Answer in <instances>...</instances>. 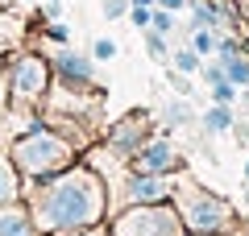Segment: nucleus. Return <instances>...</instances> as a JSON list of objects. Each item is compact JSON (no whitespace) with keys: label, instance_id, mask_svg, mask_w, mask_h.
Wrapping results in <instances>:
<instances>
[{"label":"nucleus","instance_id":"nucleus-34","mask_svg":"<svg viewBox=\"0 0 249 236\" xmlns=\"http://www.w3.org/2000/svg\"><path fill=\"white\" fill-rule=\"evenodd\" d=\"M183 236H212V232H183Z\"/></svg>","mask_w":249,"mask_h":236},{"label":"nucleus","instance_id":"nucleus-10","mask_svg":"<svg viewBox=\"0 0 249 236\" xmlns=\"http://www.w3.org/2000/svg\"><path fill=\"white\" fill-rule=\"evenodd\" d=\"M0 236H46L42 228H37L34 211H29V203H4L0 207Z\"/></svg>","mask_w":249,"mask_h":236},{"label":"nucleus","instance_id":"nucleus-27","mask_svg":"<svg viewBox=\"0 0 249 236\" xmlns=\"http://www.w3.org/2000/svg\"><path fill=\"white\" fill-rule=\"evenodd\" d=\"M187 79H191V75H178V70L170 67V87H175L178 96H191V83H187Z\"/></svg>","mask_w":249,"mask_h":236},{"label":"nucleus","instance_id":"nucleus-20","mask_svg":"<svg viewBox=\"0 0 249 236\" xmlns=\"http://www.w3.org/2000/svg\"><path fill=\"white\" fill-rule=\"evenodd\" d=\"M208 100H212V104H237V100H241V87H232L229 79H224V83L208 87Z\"/></svg>","mask_w":249,"mask_h":236},{"label":"nucleus","instance_id":"nucleus-32","mask_svg":"<svg viewBox=\"0 0 249 236\" xmlns=\"http://www.w3.org/2000/svg\"><path fill=\"white\" fill-rule=\"evenodd\" d=\"M241 178H245V183H249V157H245V166H241Z\"/></svg>","mask_w":249,"mask_h":236},{"label":"nucleus","instance_id":"nucleus-21","mask_svg":"<svg viewBox=\"0 0 249 236\" xmlns=\"http://www.w3.org/2000/svg\"><path fill=\"white\" fill-rule=\"evenodd\" d=\"M150 17H154V4H145V0H133V9H129V25L133 29H150Z\"/></svg>","mask_w":249,"mask_h":236},{"label":"nucleus","instance_id":"nucleus-7","mask_svg":"<svg viewBox=\"0 0 249 236\" xmlns=\"http://www.w3.org/2000/svg\"><path fill=\"white\" fill-rule=\"evenodd\" d=\"M154 129H158V116H154L150 108H133V112H124V116H116V120H108L104 129H100V141H104V145L121 157L124 166H129V162H133V153L150 141Z\"/></svg>","mask_w":249,"mask_h":236},{"label":"nucleus","instance_id":"nucleus-2","mask_svg":"<svg viewBox=\"0 0 249 236\" xmlns=\"http://www.w3.org/2000/svg\"><path fill=\"white\" fill-rule=\"evenodd\" d=\"M4 149H9L13 166L21 170L25 183L50 178V174H58V170H67L71 162H79V145H75L67 133L54 129V124L46 120V112H42V120H37L34 129H25L21 137H13Z\"/></svg>","mask_w":249,"mask_h":236},{"label":"nucleus","instance_id":"nucleus-1","mask_svg":"<svg viewBox=\"0 0 249 236\" xmlns=\"http://www.w3.org/2000/svg\"><path fill=\"white\" fill-rule=\"evenodd\" d=\"M25 203L46 236L91 228L108 219V183L91 162H71L50 178L25 183Z\"/></svg>","mask_w":249,"mask_h":236},{"label":"nucleus","instance_id":"nucleus-25","mask_svg":"<svg viewBox=\"0 0 249 236\" xmlns=\"http://www.w3.org/2000/svg\"><path fill=\"white\" fill-rule=\"evenodd\" d=\"M199 75H204L208 87H216V83H224V79H229V75H224V62H220V58H204V70H199Z\"/></svg>","mask_w":249,"mask_h":236},{"label":"nucleus","instance_id":"nucleus-11","mask_svg":"<svg viewBox=\"0 0 249 236\" xmlns=\"http://www.w3.org/2000/svg\"><path fill=\"white\" fill-rule=\"evenodd\" d=\"M187 13H191V21H187V29H229L232 25V9L229 4H220V0H191L187 4Z\"/></svg>","mask_w":249,"mask_h":236},{"label":"nucleus","instance_id":"nucleus-31","mask_svg":"<svg viewBox=\"0 0 249 236\" xmlns=\"http://www.w3.org/2000/svg\"><path fill=\"white\" fill-rule=\"evenodd\" d=\"M241 232H245V236H249V216H241Z\"/></svg>","mask_w":249,"mask_h":236},{"label":"nucleus","instance_id":"nucleus-14","mask_svg":"<svg viewBox=\"0 0 249 236\" xmlns=\"http://www.w3.org/2000/svg\"><path fill=\"white\" fill-rule=\"evenodd\" d=\"M170 67H175L178 75H199V70H204V54H196L191 42H187V46H178V50H170Z\"/></svg>","mask_w":249,"mask_h":236},{"label":"nucleus","instance_id":"nucleus-30","mask_svg":"<svg viewBox=\"0 0 249 236\" xmlns=\"http://www.w3.org/2000/svg\"><path fill=\"white\" fill-rule=\"evenodd\" d=\"M241 108H249V87H241Z\"/></svg>","mask_w":249,"mask_h":236},{"label":"nucleus","instance_id":"nucleus-22","mask_svg":"<svg viewBox=\"0 0 249 236\" xmlns=\"http://www.w3.org/2000/svg\"><path fill=\"white\" fill-rule=\"evenodd\" d=\"M116 54H121L116 37H96V42H91V58H96V62H112Z\"/></svg>","mask_w":249,"mask_h":236},{"label":"nucleus","instance_id":"nucleus-5","mask_svg":"<svg viewBox=\"0 0 249 236\" xmlns=\"http://www.w3.org/2000/svg\"><path fill=\"white\" fill-rule=\"evenodd\" d=\"M108 232L112 236H183V216H178L175 199L162 203H133V207H116L108 216Z\"/></svg>","mask_w":249,"mask_h":236},{"label":"nucleus","instance_id":"nucleus-13","mask_svg":"<svg viewBox=\"0 0 249 236\" xmlns=\"http://www.w3.org/2000/svg\"><path fill=\"white\" fill-rule=\"evenodd\" d=\"M199 120H204V129L212 133H232L237 129V104H212V100H208V112L199 116Z\"/></svg>","mask_w":249,"mask_h":236},{"label":"nucleus","instance_id":"nucleus-28","mask_svg":"<svg viewBox=\"0 0 249 236\" xmlns=\"http://www.w3.org/2000/svg\"><path fill=\"white\" fill-rule=\"evenodd\" d=\"M9 108V83H4V54H0V116Z\"/></svg>","mask_w":249,"mask_h":236},{"label":"nucleus","instance_id":"nucleus-3","mask_svg":"<svg viewBox=\"0 0 249 236\" xmlns=\"http://www.w3.org/2000/svg\"><path fill=\"white\" fill-rule=\"evenodd\" d=\"M175 207L183 216L187 232H212V236H232L241 228V211L232 199H224L220 191H208L196 178H187V170L178 174L175 186Z\"/></svg>","mask_w":249,"mask_h":236},{"label":"nucleus","instance_id":"nucleus-24","mask_svg":"<svg viewBox=\"0 0 249 236\" xmlns=\"http://www.w3.org/2000/svg\"><path fill=\"white\" fill-rule=\"evenodd\" d=\"M129 9H133V0H100V13H104L108 21H124Z\"/></svg>","mask_w":249,"mask_h":236},{"label":"nucleus","instance_id":"nucleus-12","mask_svg":"<svg viewBox=\"0 0 249 236\" xmlns=\"http://www.w3.org/2000/svg\"><path fill=\"white\" fill-rule=\"evenodd\" d=\"M21 199H25V178L13 166L9 149H0V207L4 203H21Z\"/></svg>","mask_w":249,"mask_h":236},{"label":"nucleus","instance_id":"nucleus-17","mask_svg":"<svg viewBox=\"0 0 249 236\" xmlns=\"http://www.w3.org/2000/svg\"><path fill=\"white\" fill-rule=\"evenodd\" d=\"M216 46H220V29H208V25L191 29V50H196V54H204V58H216Z\"/></svg>","mask_w":249,"mask_h":236},{"label":"nucleus","instance_id":"nucleus-16","mask_svg":"<svg viewBox=\"0 0 249 236\" xmlns=\"http://www.w3.org/2000/svg\"><path fill=\"white\" fill-rule=\"evenodd\" d=\"M224 62V75H229L232 87H249V50L232 54V58H220Z\"/></svg>","mask_w":249,"mask_h":236},{"label":"nucleus","instance_id":"nucleus-18","mask_svg":"<svg viewBox=\"0 0 249 236\" xmlns=\"http://www.w3.org/2000/svg\"><path fill=\"white\" fill-rule=\"evenodd\" d=\"M142 46H145V54H150L154 62H166L170 58V37L158 34V29H142Z\"/></svg>","mask_w":249,"mask_h":236},{"label":"nucleus","instance_id":"nucleus-4","mask_svg":"<svg viewBox=\"0 0 249 236\" xmlns=\"http://www.w3.org/2000/svg\"><path fill=\"white\" fill-rule=\"evenodd\" d=\"M4 83H9V104L17 108H46V96L54 87L50 54L17 50L4 58Z\"/></svg>","mask_w":249,"mask_h":236},{"label":"nucleus","instance_id":"nucleus-6","mask_svg":"<svg viewBox=\"0 0 249 236\" xmlns=\"http://www.w3.org/2000/svg\"><path fill=\"white\" fill-rule=\"evenodd\" d=\"M175 186L178 174H145V170H124V178L108 191V216L116 207H133V203H162V199H175Z\"/></svg>","mask_w":249,"mask_h":236},{"label":"nucleus","instance_id":"nucleus-29","mask_svg":"<svg viewBox=\"0 0 249 236\" xmlns=\"http://www.w3.org/2000/svg\"><path fill=\"white\" fill-rule=\"evenodd\" d=\"M154 4H158V9H170V13H183L191 0H154Z\"/></svg>","mask_w":249,"mask_h":236},{"label":"nucleus","instance_id":"nucleus-33","mask_svg":"<svg viewBox=\"0 0 249 236\" xmlns=\"http://www.w3.org/2000/svg\"><path fill=\"white\" fill-rule=\"evenodd\" d=\"M13 4H17V0H0V9H13Z\"/></svg>","mask_w":249,"mask_h":236},{"label":"nucleus","instance_id":"nucleus-23","mask_svg":"<svg viewBox=\"0 0 249 236\" xmlns=\"http://www.w3.org/2000/svg\"><path fill=\"white\" fill-rule=\"evenodd\" d=\"M178 13H170V9H158V4H154V17H150V29H158V34H175V25H178Z\"/></svg>","mask_w":249,"mask_h":236},{"label":"nucleus","instance_id":"nucleus-15","mask_svg":"<svg viewBox=\"0 0 249 236\" xmlns=\"http://www.w3.org/2000/svg\"><path fill=\"white\" fill-rule=\"evenodd\" d=\"M158 124H162V129H183V124H191V108H187V96H183V100H170V104L158 112Z\"/></svg>","mask_w":249,"mask_h":236},{"label":"nucleus","instance_id":"nucleus-35","mask_svg":"<svg viewBox=\"0 0 249 236\" xmlns=\"http://www.w3.org/2000/svg\"><path fill=\"white\" fill-rule=\"evenodd\" d=\"M17 4H37V0H17Z\"/></svg>","mask_w":249,"mask_h":236},{"label":"nucleus","instance_id":"nucleus-8","mask_svg":"<svg viewBox=\"0 0 249 236\" xmlns=\"http://www.w3.org/2000/svg\"><path fill=\"white\" fill-rule=\"evenodd\" d=\"M100 62L91 54L75 50V46H54L50 50V70H54V83L58 87H71V91H100Z\"/></svg>","mask_w":249,"mask_h":236},{"label":"nucleus","instance_id":"nucleus-9","mask_svg":"<svg viewBox=\"0 0 249 236\" xmlns=\"http://www.w3.org/2000/svg\"><path fill=\"white\" fill-rule=\"evenodd\" d=\"M129 166L145 170V174H183V170H187V157H183V149L175 145V137H170L166 129H154L150 141L133 153Z\"/></svg>","mask_w":249,"mask_h":236},{"label":"nucleus","instance_id":"nucleus-19","mask_svg":"<svg viewBox=\"0 0 249 236\" xmlns=\"http://www.w3.org/2000/svg\"><path fill=\"white\" fill-rule=\"evenodd\" d=\"M37 29H42V37H46L50 46H71V25H67L62 17H50V21H42Z\"/></svg>","mask_w":249,"mask_h":236},{"label":"nucleus","instance_id":"nucleus-26","mask_svg":"<svg viewBox=\"0 0 249 236\" xmlns=\"http://www.w3.org/2000/svg\"><path fill=\"white\" fill-rule=\"evenodd\" d=\"M58 236H112V232H108V219H104V224H91V228H75V232H58Z\"/></svg>","mask_w":249,"mask_h":236}]
</instances>
